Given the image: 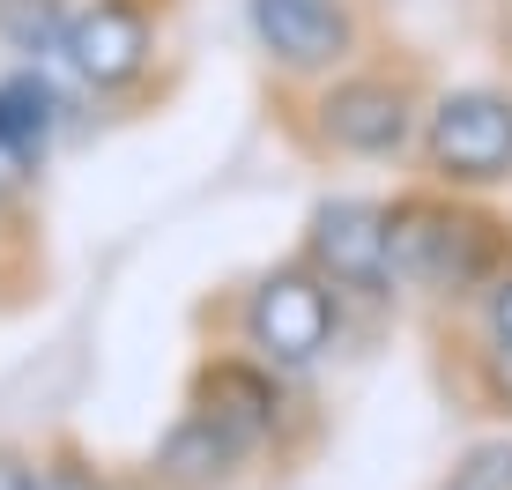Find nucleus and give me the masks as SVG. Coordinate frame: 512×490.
<instances>
[{
	"mask_svg": "<svg viewBox=\"0 0 512 490\" xmlns=\"http://www.w3.org/2000/svg\"><path fill=\"white\" fill-rule=\"evenodd\" d=\"M186 409L208 416L253 468L290 461V453L312 439V409H305V394H297V379L275 372V364H260V357H245V349H208V357L193 364Z\"/></svg>",
	"mask_w": 512,
	"mask_h": 490,
	"instance_id": "20e7f679",
	"label": "nucleus"
},
{
	"mask_svg": "<svg viewBox=\"0 0 512 490\" xmlns=\"http://www.w3.org/2000/svg\"><path fill=\"white\" fill-rule=\"evenodd\" d=\"M0 490H30V453L0 446Z\"/></svg>",
	"mask_w": 512,
	"mask_h": 490,
	"instance_id": "a211bd4d",
	"label": "nucleus"
},
{
	"mask_svg": "<svg viewBox=\"0 0 512 490\" xmlns=\"http://www.w3.org/2000/svg\"><path fill=\"white\" fill-rule=\"evenodd\" d=\"M60 127H67L60 82H52L45 67H23V60L0 67V156H8V164H23L30 179H38L45 156H52V142H60Z\"/></svg>",
	"mask_w": 512,
	"mask_h": 490,
	"instance_id": "1a4fd4ad",
	"label": "nucleus"
},
{
	"mask_svg": "<svg viewBox=\"0 0 512 490\" xmlns=\"http://www.w3.org/2000/svg\"><path fill=\"white\" fill-rule=\"evenodd\" d=\"M156 476H171L179 490H223V483H238L245 468V453L223 439L216 424H208V416H193V409H179V424L164 431V439H156Z\"/></svg>",
	"mask_w": 512,
	"mask_h": 490,
	"instance_id": "9d476101",
	"label": "nucleus"
},
{
	"mask_svg": "<svg viewBox=\"0 0 512 490\" xmlns=\"http://www.w3.org/2000/svg\"><path fill=\"white\" fill-rule=\"evenodd\" d=\"M297 260H305L349 312H372V305H394L401 297L379 194H320L312 216H305V238H297Z\"/></svg>",
	"mask_w": 512,
	"mask_h": 490,
	"instance_id": "6e6552de",
	"label": "nucleus"
},
{
	"mask_svg": "<svg viewBox=\"0 0 512 490\" xmlns=\"http://www.w3.org/2000/svg\"><path fill=\"white\" fill-rule=\"evenodd\" d=\"M164 8H171V0H164Z\"/></svg>",
	"mask_w": 512,
	"mask_h": 490,
	"instance_id": "6ab92c4d",
	"label": "nucleus"
},
{
	"mask_svg": "<svg viewBox=\"0 0 512 490\" xmlns=\"http://www.w3.org/2000/svg\"><path fill=\"white\" fill-rule=\"evenodd\" d=\"M112 490H179V483L156 476V468H112Z\"/></svg>",
	"mask_w": 512,
	"mask_h": 490,
	"instance_id": "f3484780",
	"label": "nucleus"
},
{
	"mask_svg": "<svg viewBox=\"0 0 512 490\" xmlns=\"http://www.w3.org/2000/svg\"><path fill=\"white\" fill-rule=\"evenodd\" d=\"M423 112H431V75L394 52H364L357 67L312 90H275L282 142L312 164H401L416 156Z\"/></svg>",
	"mask_w": 512,
	"mask_h": 490,
	"instance_id": "f257e3e1",
	"label": "nucleus"
},
{
	"mask_svg": "<svg viewBox=\"0 0 512 490\" xmlns=\"http://www.w3.org/2000/svg\"><path fill=\"white\" fill-rule=\"evenodd\" d=\"M446 490H512V439H475V446H461Z\"/></svg>",
	"mask_w": 512,
	"mask_h": 490,
	"instance_id": "4468645a",
	"label": "nucleus"
},
{
	"mask_svg": "<svg viewBox=\"0 0 512 490\" xmlns=\"http://www.w3.org/2000/svg\"><path fill=\"white\" fill-rule=\"evenodd\" d=\"M231 335H238L245 357H260V364H275V372L305 379V372H320L334 349H342V335H349V305L305 268V260L290 253V260L260 268L253 283L238 290Z\"/></svg>",
	"mask_w": 512,
	"mask_h": 490,
	"instance_id": "7ed1b4c3",
	"label": "nucleus"
},
{
	"mask_svg": "<svg viewBox=\"0 0 512 490\" xmlns=\"http://www.w3.org/2000/svg\"><path fill=\"white\" fill-rule=\"evenodd\" d=\"M386 238H394V290L431 305H468L512 268V216L483 194L446 186H401L386 194Z\"/></svg>",
	"mask_w": 512,
	"mask_h": 490,
	"instance_id": "f03ea898",
	"label": "nucleus"
},
{
	"mask_svg": "<svg viewBox=\"0 0 512 490\" xmlns=\"http://www.w3.org/2000/svg\"><path fill=\"white\" fill-rule=\"evenodd\" d=\"M30 490H112V468L90 446L52 439L45 453H30Z\"/></svg>",
	"mask_w": 512,
	"mask_h": 490,
	"instance_id": "f8f14e48",
	"label": "nucleus"
},
{
	"mask_svg": "<svg viewBox=\"0 0 512 490\" xmlns=\"http://www.w3.org/2000/svg\"><path fill=\"white\" fill-rule=\"evenodd\" d=\"M409 164L423 186H446V194H483V201L505 194L512 186V90H498V82L431 90Z\"/></svg>",
	"mask_w": 512,
	"mask_h": 490,
	"instance_id": "39448f33",
	"label": "nucleus"
},
{
	"mask_svg": "<svg viewBox=\"0 0 512 490\" xmlns=\"http://www.w3.org/2000/svg\"><path fill=\"white\" fill-rule=\"evenodd\" d=\"M475 394L512 416V342H490L483 357H475Z\"/></svg>",
	"mask_w": 512,
	"mask_h": 490,
	"instance_id": "2eb2a0df",
	"label": "nucleus"
},
{
	"mask_svg": "<svg viewBox=\"0 0 512 490\" xmlns=\"http://www.w3.org/2000/svg\"><path fill=\"white\" fill-rule=\"evenodd\" d=\"M475 305H483V335H490V342H512V268H505L483 297H475Z\"/></svg>",
	"mask_w": 512,
	"mask_h": 490,
	"instance_id": "dca6fc26",
	"label": "nucleus"
},
{
	"mask_svg": "<svg viewBox=\"0 0 512 490\" xmlns=\"http://www.w3.org/2000/svg\"><path fill=\"white\" fill-rule=\"evenodd\" d=\"M245 30L275 90H312L372 52L364 0H245Z\"/></svg>",
	"mask_w": 512,
	"mask_h": 490,
	"instance_id": "0eeeda50",
	"label": "nucleus"
},
{
	"mask_svg": "<svg viewBox=\"0 0 512 490\" xmlns=\"http://www.w3.org/2000/svg\"><path fill=\"white\" fill-rule=\"evenodd\" d=\"M164 15V0H75L52 67L97 104H134L164 67Z\"/></svg>",
	"mask_w": 512,
	"mask_h": 490,
	"instance_id": "423d86ee",
	"label": "nucleus"
},
{
	"mask_svg": "<svg viewBox=\"0 0 512 490\" xmlns=\"http://www.w3.org/2000/svg\"><path fill=\"white\" fill-rule=\"evenodd\" d=\"M30 223H38V179L0 156V253L30 245Z\"/></svg>",
	"mask_w": 512,
	"mask_h": 490,
	"instance_id": "ddd939ff",
	"label": "nucleus"
},
{
	"mask_svg": "<svg viewBox=\"0 0 512 490\" xmlns=\"http://www.w3.org/2000/svg\"><path fill=\"white\" fill-rule=\"evenodd\" d=\"M67 15H75V0H0V52L23 67L60 60Z\"/></svg>",
	"mask_w": 512,
	"mask_h": 490,
	"instance_id": "9b49d317",
	"label": "nucleus"
}]
</instances>
